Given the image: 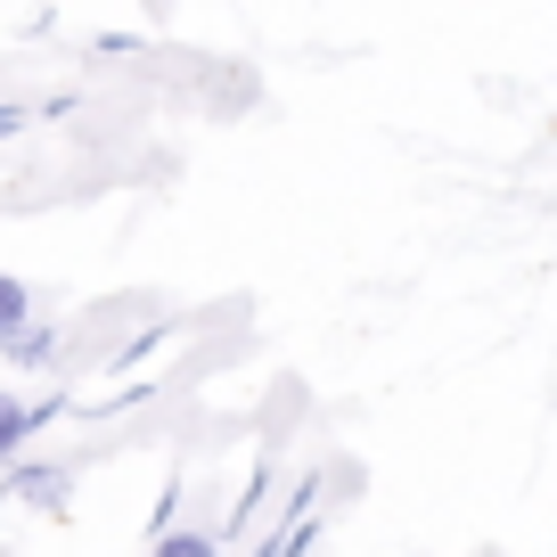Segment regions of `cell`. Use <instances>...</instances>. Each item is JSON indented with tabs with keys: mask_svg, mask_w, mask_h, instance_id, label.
<instances>
[{
	"mask_svg": "<svg viewBox=\"0 0 557 557\" xmlns=\"http://www.w3.org/2000/svg\"><path fill=\"white\" fill-rule=\"evenodd\" d=\"M34 426H41V410H34V401H25V394H0V459H17Z\"/></svg>",
	"mask_w": 557,
	"mask_h": 557,
	"instance_id": "cell-1",
	"label": "cell"
},
{
	"mask_svg": "<svg viewBox=\"0 0 557 557\" xmlns=\"http://www.w3.org/2000/svg\"><path fill=\"white\" fill-rule=\"evenodd\" d=\"M50 345H58V336H50V329H41V320H17V329L0 336V352H9V361H17V369H34V361H50Z\"/></svg>",
	"mask_w": 557,
	"mask_h": 557,
	"instance_id": "cell-2",
	"label": "cell"
},
{
	"mask_svg": "<svg viewBox=\"0 0 557 557\" xmlns=\"http://www.w3.org/2000/svg\"><path fill=\"white\" fill-rule=\"evenodd\" d=\"M25 312H34V287H25V278H9V271H0V336L17 329Z\"/></svg>",
	"mask_w": 557,
	"mask_h": 557,
	"instance_id": "cell-3",
	"label": "cell"
},
{
	"mask_svg": "<svg viewBox=\"0 0 557 557\" xmlns=\"http://www.w3.org/2000/svg\"><path fill=\"white\" fill-rule=\"evenodd\" d=\"M17 500H66V475H50V468H25V475H17Z\"/></svg>",
	"mask_w": 557,
	"mask_h": 557,
	"instance_id": "cell-4",
	"label": "cell"
}]
</instances>
